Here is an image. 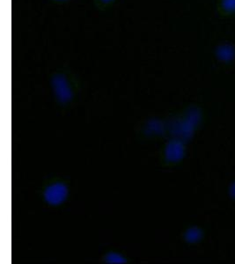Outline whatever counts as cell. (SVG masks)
I'll use <instances>...</instances> for the list:
<instances>
[{
  "label": "cell",
  "mask_w": 235,
  "mask_h": 264,
  "mask_svg": "<svg viewBox=\"0 0 235 264\" xmlns=\"http://www.w3.org/2000/svg\"><path fill=\"white\" fill-rule=\"evenodd\" d=\"M68 196V189L64 183L57 182L49 185L44 191V199L51 205H58L65 202Z\"/></svg>",
  "instance_id": "cell-1"
},
{
  "label": "cell",
  "mask_w": 235,
  "mask_h": 264,
  "mask_svg": "<svg viewBox=\"0 0 235 264\" xmlns=\"http://www.w3.org/2000/svg\"><path fill=\"white\" fill-rule=\"evenodd\" d=\"M106 260L110 264H123L125 263V259L123 257L116 253H110L106 257Z\"/></svg>",
  "instance_id": "cell-4"
},
{
  "label": "cell",
  "mask_w": 235,
  "mask_h": 264,
  "mask_svg": "<svg viewBox=\"0 0 235 264\" xmlns=\"http://www.w3.org/2000/svg\"><path fill=\"white\" fill-rule=\"evenodd\" d=\"M220 9L226 14L235 12V0H220Z\"/></svg>",
  "instance_id": "cell-3"
},
{
  "label": "cell",
  "mask_w": 235,
  "mask_h": 264,
  "mask_svg": "<svg viewBox=\"0 0 235 264\" xmlns=\"http://www.w3.org/2000/svg\"><path fill=\"white\" fill-rule=\"evenodd\" d=\"M103 2H109V1H111V0H102Z\"/></svg>",
  "instance_id": "cell-5"
},
{
  "label": "cell",
  "mask_w": 235,
  "mask_h": 264,
  "mask_svg": "<svg viewBox=\"0 0 235 264\" xmlns=\"http://www.w3.org/2000/svg\"><path fill=\"white\" fill-rule=\"evenodd\" d=\"M52 87L57 100L62 103L70 102L72 98L71 87L65 76L57 75L52 80Z\"/></svg>",
  "instance_id": "cell-2"
}]
</instances>
